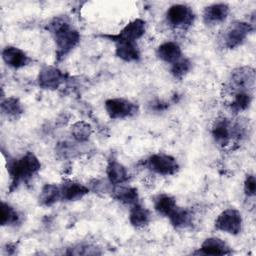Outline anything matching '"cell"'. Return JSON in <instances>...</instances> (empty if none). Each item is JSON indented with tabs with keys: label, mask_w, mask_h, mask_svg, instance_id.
<instances>
[{
	"label": "cell",
	"mask_w": 256,
	"mask_h": 256,
	"mask_svg": "<svg viewBox=\"0 0 256 256\" xmlns=\"http://www.w3.org/2000/svg\"><path fill=\"white\" fill-rule=\"evenodd\" d=\"M252 101V95L250 92L238 91L234 96V100L231 103V110L235 113L246 110Z\"/></svg>",
	"instance_id": "obj_26"
},
{
	"label": "cell",
	"mask_w": 256,
	"mask_h": 256,
	"mask_svg": "<svg viewBox=\"0 0 256 256\" xmlns=\"http://www.w3.org/2000/svg\"><path fill=\"white\" fill-rule=\"evenodd\" d=\"M229 14V7L225 3H216L207 6L203 12V20L206 24L215 25L225 21Z\"/></svg>",
	"instance_id": "obj_12"
},
{
	"label": "cell",
	"mask_w": 256,
	"mask_h": 256,
	"mask_svg": "<svg viewBox=\"0 0 256 256\" xmlns=\"http://www.w3.org/2000/svg\"><path fill=\"white\" fill-rule=\"evenodd\" d=\"M166 21L173 28H188L194 21V13L183 4L172 5L166 12Z\"/></svg>",
	"instance_id": "obj_6"
},
{
	"label": "cell",
	"mask_w": 256,
	"mask_h": 256,
	"mask_svg": "<svg viewBox=\"0 0 256 256\" xmlns=\"http://www.w3.org/2000/svg\"><path fill=\"white\" fill-rule=\"evenodd\" d=\"M215 228L231 235H237L242 229L241 213L234 208L222 211L215 220Z\"/></svg>",
	"instance_id": "obj_5"
},
{
	"label": "cell",
	"mask_w": 256,
	"mask_h": 256,
	"mask_svg": "<svg viewBox=\"0 0 256 256\" xmlns=\"http://www.w3.org/2000/svg\"><path fill=\"white\" fill-rule=\"evenodd\" d=\"M3 61L11 68L19 69L28 65L31 61L30 57L20 48L7 46L2 51Z\"/></svg>",
	"instance_id": "obj_11"
},
{
	"label": "cell",
	"mask_w": 256,
	"mask_h": 256,
	"mask_svg": "<svg viewBox=\"0 0 256 256\" xmlns=\"http://www.w3.org/2000/svg\"><path fill=\"white\" fill-rule=\"evenodd\" d=\"M177 203L174 197L168 194H159L154 200L155 210L168 218V216L176 209Z\"/></svg>",
	"instance_id": "obj_22"
},
{
	"label": "cell",
	"mask_w": 256,
	"mask_h": 256,
	"mask_svg": "<svg viewBox=\"0 0 256 256\" xmlns=\"http://www.w3.org/2000/svg\"><path fill=\"white\" fill-rule=\"evenodd\" d=\"M106 174L111 184L120 185L128 180V172L126 168L116 160L109 162L106 168Z\"/></svg>",
	"instance_id": "obj_18"
},
{
	"label": "cell",
	"mask_w": 256,
	"mask_h": 256,
	"mask_svg": "<svg viewBox=\"0 0 256 256\" xmlns=\"http://www.w3.org/2000/svg\"><path fill=\"white\" fill-rule=\"evenodd\" d=\"M171 224L176 228H185L192 222V214L189 210L176 207V209L168 216Z\"/></svg>",
	"instance_id": "obj_23"
},
{
	"label": "cell",
	"mask_w": 256,
	"mask_h": 256,
	"mask_svg": "<svg viewBox=\"0 0 256 256\" xmlns=\"http://www.w3.org/2000/svg\"><path fill=\"white\" fill-rule=\"evenodd\" d=\"M115 186L116 187L113 189V196L115 199L128 205H134L138 203L139 196L136 188L122 186L121 184Z\"/></svg>",
	"instance_id": "obj_21"
},
{
	"label": "cell",
	"mask_w": 256,
	"mask_h": 256,
	"mask_svg": "<svg viewBox=\"0 0 256 256\" xmlns=\"http://www.w3.org/2000/svg\"><path fill=\"white\" fill-rule=\"evenodd\" d=\"M151 215L148 209L136 203L132 205L129 213V221L135 228H143L150 222Z\"/></svg>",
	"instance_id": "obj_19"
},
{
	"label": "cell",
	"mask_w": 256,
	"mask_h": 256,
	"mask_svg": "<svg viewBox=\"0 0 256 256\" xmlns=\"http://www.w3.org/2000/svg\"><path fill=\"white\" fill-rule=\"evenodd\" d=\"M60 189L62 200L66 201L79 200L89 193L88 187L75 181H65L60 186Z\"/></svg>",
	"instance_id": "obj_13"
},
{
	"label": "cell",
	"mask_w": 256,
	"mask_h": 256,
	"mask_svg": "<svg viewBox=\"0 0 256 256\" xmlns=\"http://www.w3.org/2000/svg\"><path fill=\"white\" fill-rule=\"evenodd\" d=\"M200 253L205 255H227L231 253V249L227 243L220 238L210 237L205 239L202 243Z\"/></svg>",
	"instance_id": "obj_17"
},
{
	"label": "cell",
	"mask_w": 256,
	"mask_h": 256,
	"mask_svg": "<svg viewBox=\"0 0 256 256\" xmlns=\"http://www.w3.org/2000/svg\"><path fill=\"white\" fill-rule=\"evenodd\" d=\"M40 168L41 163L38 158L32 152H27L21 158L10 161L7 169L12 179V184L18 185L32 178Z\"/></svg>",
	"instance_id": "obj_2"
},
{
	"label": "cell",
	"mask_w": 256,
	"mask_h": 256,
	"mask_svg": "<svg viewBox=\"0 0 256 256\" xmlns=\"http://www.w3.org/2000/svg\"><path fill=\"white\" fill-rule=\"evenodd\" d=\"M191 62L189 59L187 58H181L178 61H176L175 63L171 64V74L178 79H181L182 77H184L190 70H191Z\"/></svg>",
	"instance_id": "obj_28"
},
{
	"label": "cell",
	"mask_w": 256,
	"mask_h": 256,
	"mask_svg": "<svg viewBox=\"0 0 256 256\" xmlns=\"http://www.w3.org/2000/svg\"><path fill=\"white\" fill-rule=\"evenodd\" d=\"M105 110L112 119H124L134 116L138 106L124 98H111L105 102Z\"/></svg>",
	"instance_id": "obj_7"
},
{
	"label": "cell",
	"mask_w": 256,
	"mask_h": 256,
	"mask_svg": "<svg viewBox=\"0 0 256 256\" xmlns=\"http://www.w3.org/2000/svg\"><path fill=\"white\" fill-rule=\"evenodd\" d=\"M0 221H1L2 226L16 225L20 221V215L14 207L9 205L8 203L2 202L1 220Z\"/></svg>",
	"instance_id": "obj_25"
},
{
	"label": "cell",
	"mask_w": 256,
	"mask_h": 256,
	"mask_svg": "<svg viewBox=\"0 0 256 256\" xmlns=\"http://www.w3.org/2000/svg\"><path fill=\"white\" fill-rule=\"evenodd\" d=\"M145 21L142 19H135L129 22L118 34L110 35L109 38L116 41H131L136 42L145 33Z\"/></svg>",
	"instance_id": "obj_9"
},
{
	"label": "cell",
	"mask_w": 256,
	"mask_h": 256,
	"mask_svg": "<svg viewBox=\"0 0 256 256\" xmlns=\"http://www.w3.org/2000/svg\"><path fill=\"white\" fill-rule=\"evenodd\" d=\"M65 79L64 73L56 67L46 66L42 68L38 75V84L44 89H56Z\"/></svg>",
	"instance_id": "obj_10"
},
{
	"label": "cell",
	"mask_w": 256,
	"mask_h": 256,
	"mask_svg": "<svg viewBox=\"0 0 256 256\" xmlns=\"http://www.w3.org/2000/svg\"><path fill=\"white\" fill-rule=\"evenodd\" d=\"M231 81L237 88V92H250L255 86V71L253 68L248 66L238 67L233 70L231 74Z\"/></svg>",
	"instance_id": "obj_8"
},
{
	"label": "cell",
	"mask_w": 256,
	"mask_h": 256,
	"mask_svg": "<svg viewBox=\"0 0 256 256\" xmlns=\"http://www.w3.org/2000/svg\"><path fill=\"white\" fill-rule=\"evenodd\" d=\"M49 30L54 37L57 55L63 57L71 52L79 43L80 35L68 22L63 19H55L49 25Z\"/></svg>",
	"instance_id": "obj_1"
},
{
	"label": "cell",
	"mask_w": 256,
	"mask_h": 256,
	"mask_svg": "<svg viewBox=\"0 0 256 256\" xmlns=\"http://www.w3.org/2000/svg\"><path fill=\"white\" fill-rule=\"evenodd\" d=\"M145 165L153 173L162 176L174 175L179 170V164L177 160L173 156L164 153L151 155L146 160Z\"/></svg>",
	"instance_id": "obj_4"
},
{
	"label": "cell",
	"mask_w": 256,
	"mask_h": 256,
	"mask_svg": "<svg viewBox=\"0 0 256 256\" xmlns=\"http://www.w3.org/2000/svg\"><path fill=\"white\" fill-rule=\"evenodd\" d=\"M71 133L77 141H86L91 135L92 129L88 123L84 121H79L72 126Z\"/></svg>",
	"instance_id": "obj_27"
},
{
	"label": "cell",
	"mask_w": 256,
	"mask_h": 256,
	"mask_svg": "<svg viewBox=\"0 0 256 256\" xmlns=\"http://www.w3.org/2000/svg\"><path fill=\"white\" fill-rule=\"evenodd\" d=\"M115 54L126 62H134L140 59V50L136 42L116 41Z\"/></svg>",
	"instance_id": "obj_14"
},
{
	"label": "cell",
	"mask_w": 256,
	"mask_h": 256,
	"mask_svg": "<svg viewBox=\"0 0 256 256\" xmlns=\"http://www.w3.org/2000/svg\"><path fill=\"white\" fill-rule=\"evenodd\" d=\"M212 135L215 141L220 145H226L232 138V123L226 118L217 119L212 128Z\"/></svg>",
	"instance_id": "obj_16"
},
{
	"label": "cell",
	"mask_w": 256,
	"mask_h": 256,
	"mask_svg": "<svg viewBox=\"0 0 256 256\" xmlns=\"http://www.w3.org/2000/svg\"><path fill=\"white\" fill-rule=\"evenodd\" d=\"M156 54L160 60L169 64H173L182 58V50L180 46L173 41L162 43L157 48Z\"/></svg>",
	"instance_id": "obj_15"
},
{
	"label": "cell",
	"mask_w": 256,
	"mask_h": 256,
	"mask_svg": "<svg viewBox=\"0 0 256 256\" xmlns=\"http://www.w3.org/2000/svg\"><path fill=\"white\" fill-rule=\"evenodd\" d=\"M244 192L246 196L253 197L256 192V181L255 177L252 174H249L246 176L244 181Z\"/></svg>",
	"instance_id": "obj_29"
},
{
	"label": "cell",
	"mask_w": 256,
	"mask_h": 256,
	"mask_svg": "<svg viewBox=\"0 0 256 256\" xmlns=\"http://www.w3.org/2000/svg\"><path fill=\"white\" fill-rule=\"evenodd\" d=\"M253 29L254 28L250 23L243 21L232 22L225 29L222 36V42L224 47L228 49H234L238 47L244 42V40Z\"/></svg>",
	"instance_id": "obj_3"
},
{
	"label": "cell",
	"mask_w": 256,
	"mask_h": 256,
	"mask_svg": "<svg viewBox=\"0 0 256 256\" xmlns=\"http://www.w3.org/2000/svg\"><path fill=\"white\" fill-rule=\"evenodd\" d=\"M2 113L10 118H17L23 113V107L17 98L10 97L1 103Z\"/></svg>",
	"instance_id": "obj_24"
},
{
	"label": "cell",
	"mask_w": 256,
	"mask_h": 256,
	"mask_svg": "<svg viewBox=\"0 0 256 256\" xmlns=\"http://www.w3.org/2000/svg\"><path fill=\"white\" fill-rule=\"evenodd\" d=\"M62 200L60 186L56 184H46L39 194V204L42 206H51Z\"/></svg>",
	"instance_id": "obj_20"
}]
</instances>
